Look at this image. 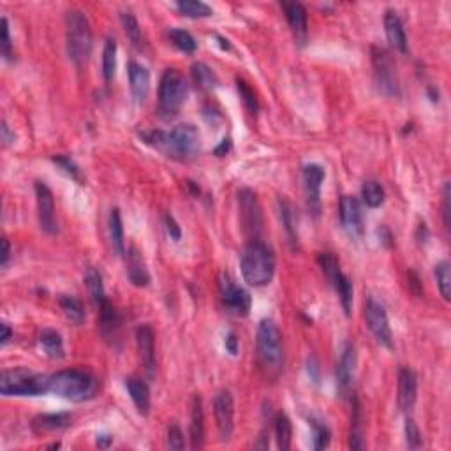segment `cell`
I'll list each match as a JSON object with an SVG mask.
<instances>
[{"mask_svg":"<svg viewBox=\"0 0 451 451\" xmlns=\"http://www.w3.org/2000/svg\"><path fill=\"white\" fill-rule=\"evenodd\" d=\"M141 138L159 152H163L166 157L176 159V161H189L196 157L201 147L200 130L192 124H180L167 132L166 130L143 132Z\"/></svg>","mask_w":451,"mask_h":451,"instance_id":"1","label":"cell"},{"mask_svg":"<svg viewBox=\"0 0 451 451\" xmlns=\"http://www.w3.org/2000/svg\"><path fill=\"white\" fill-rule=\"evenodd\" d=\"M240 268L244 281L252 288H263L275 275V254L261 240H251L242 252Z\"/></svg>","mask_w":451,"mask_h":451,"instance_id":"2","label":"cell"},{"mask_svg":"<svg viewBox=\"0 0 451 451\" xmlns=\"http://www.w3.org/2000/svg\"><path fill=\"white\" fill-rule=\"evenodd\" d=\"M48 386L53 395L71 402H85L94 399L99 390V381L86 370H60L48 378Z\"/></svg>","mask_w":451,"mask_h":451,"instance_id":"3","label":"cell"},{"mask_svg":"<svg viewBox=\"0 0 451 451\" xmlns=\"http://www.w3.org/2000/svg\"><path fill=\"white\" fill-rule=\"evenodd\" d=\"M257 360L263 369L264 375L275 379L281 375L284 369V342L282 334L275 321L263 319L257 326Z\"/></svg>","mask_w":451,"mask_h":451,"instance_id":"4","label":"cell"},{"mask_svg":"<svg viewBox=\"0 0 451 451\" xmlns=\"http://www.w3.org/2000/svg\"><path fill=\"white\" fill-rule=\"evenodd\" d=\"M65 43L67 55L76 67H85L92 53V27L83 11L71 9L65 14Z\"/></svg>","mask_w":451,"mask_h":451,"instance_id":"5","label":"cell"},{"mask_svg":"<svg viewBox=\"0 0 451 451\" xmlns=\"http://www.w3.org/2000/svg\"><path fill=\"white\" fill-rule=\"evenodd\" d=\"M49 391L48 378L27 369H5L0 375V393L4 397H37Z\"/></svg>","mask_w":451,"mask_h":451,"instance_id":"6","label":"cell"},{"mask_svg":"<svg viewBox=\"0 0 451 451\" xmlns=\"http://www.w3.org/2000/svg\"><path fill=\"white\" fill-rule=\"evenodd\" d=\"M187 94L189 86L182 73L176 69H166L159 83V111L166 118L175 117L187 101Z\"/></svg>","mask_w":451,"mask_h":451,"instance_id":"7","label":"cell"},{"mask_svg":"<svg viewBox=\"0 0 451 451\" xmlns=\"http://www.w3.org/2000/svg\"><path fill=\"white\" fill-rule=\"evenodd\" d=\"M372 65H374V78L379 92H382L388 97H397L400 94V83L397 65H395L390 51H386L384 48L372 49Z\"/></svg>","mask_w":451,"mask_h":451,"instance_id":"8","label":"cell"},{"mask_svg":"<svg viewBox=\"0 0 451 451\" xmlns=\"http://www.w3.org/2000/svg\"><path fill=\"white\" fill-rule=\"evenodd\" d=\"M238 207H240L242 229L251 240H259L263 231V210H261L257 194L251 189H242L238 192Z\"/></svg>","mask_w":451,"mask_h":451,"instance_id":"9","label":"cell"},{"mask_svg":"<svg viewBox=\"0 0 451 451\" xmlns=\"http://www.w3.org/2000/svg\"><path fill=\"white\" fill-rule=\"evenodd\" d=\"M365 321L372 332L375 340L384 347H393V334H391L390 319H388L384 305L379 303L375 298H367L365 301Z\"/></svg>","mask_w":451,"mask_h":451,"instance_id":"10","label":"cell"},{"mask_svg":"<svg viewBox=\"0 0 451 451\" xmlns=\"http://www.w3.org/2000/svg\"><path fill=\"white\" fill-rule=\"evenodd\" d=\"M219 291L220 300H222L224 307L228 309V312L238 317L247 316L248 310H251V294H248V291L240 288L229 275H222Z\"/></svg>","mask_w":451,"mask_h":451,"instance_id":"11","label":"cell"},{"mask_svg":"<svg viewBox=\"0 0 451 451\" xmlns=\"http://www.w3.org/2000/svg\"><path fill=\"white\" fill-rule=\"evenodd\" d=\"M213 416L220 439L229 441L235 430V400L229 390H220L213 399Z\"/></svg>","mask_w":451,"mask_h":451,"instance_id":"12","label":"cell"},{"mask_svg":"<svg viewBox=\"0 0 451 451\" xmlns=\"http://www.w3.org/2000/svg\"><path fill=\"white\" fill-rule=\"evenodd\" d=\"M36 200L37 213H39V224L41 229L48 235L57 233V216H55V198L49 187L43 182H36Z\"/></svg>","mask_w":451,"mask_h":451,"instance_id":"13","label":"cell"},{"mask_svg":"<svg viewBox=\"0 0 451 451\" xmlns=\"http://www.w3.org/2000/svg\"><path fill=\"white\" fill-rule=\"evenodd\" d=\"M340 220L344 229L351 238H360L363 235V211L360 201L354 196H342L340 198Z\"/></svg>","mask_w":451,"mask_h":451,"instance_id":"14","label":"cell"},{"mask_svg":"<svg viewBox=\"0 0 451 451\" xmlns=\"http://www.w3.org/2000/svg\"><path fill=\"white\" fill-rule=\"evenodd\" d=\"M356 347L353 344H347L344 347V353L340 356V362L337 365V388L342 397H347L353 390L354 375H356Z\"/></svg>","mask_w":451,"mask_h":451,"instance_id":"15","label":"cell"},{"mask_svg":"<svg viewBox=\"0 0 451 451\" xmlns=\"http://www.w3.org/2000/svg\"><path fill=\"white\" fill-rule=\"evenodd\" d=\"M136 344H138L139 358L147 370L148 378H155L157 362H155V335L150 325H141L136 328Z\"/></svg>","mask_w":451,"mask_h":451,"instance_id":"16","label":"cell"},{"mask_svg":"<svg viewBox=\"0 0 451 451\" xmlns=\"http://www.w3.org/2000/svg\"><path fill=\"white\" fill-rule=\"evenodd\" d=\"M325 170L319 164H307L303 167L305 192H307L310 211H314L316 216L321 210V185L325 182Z\"/></svg>","mask_w":451,"mask_h":451,"instance_id":"17","label":"cell"},{"mask_svg":"<svg viewBox=\"0 0 451 451\" xmlns=\"http://www.w3.org/2000/svg\"><path fill=\"white\" fill-rule=\"evenodd\" d=\"M416 399H418V378H416L415 370L402 367L399 370V397H397L400 410L406 415L410 413Z\"/></svg>","mask_w":451,"mask_h":451,"instance_id":"18","label":"cell"},{"mask_svg":"<svg viewBox=\"0 0 451 451\" xmlns=\"http://www.w3.org/2000/svg\"><path fill=\"white\" fill-rule=\"evenodd\" d=\"M127 277L136 288H147L150 284V272L141 251L136 245H130L127 251Z\"/></svg>","mask_w":451,"mask_h":451,"instance_id":"19","label":"cell"},{"mask_svg":"<svg viewBox=\"0 0 451 451\" xmlns=\"http://www.w3.org/2000/svg\"><path fill=\"white\" fill-rule=\"evenodd\" d=\"M129 83H130V92L136 102L143 104L147 101L148 92H150V73L147 67H143L141 64L130 62L129 64Z\"/></svg>","mask_w":451,"mask_h":451,"instance_id":"20","label":"cell"},{"mask_svg":"<svg viewBox=\"0 0 451 451\" xmlns=\"http://www.w3.org/2000/svg\"><path fill=\"white\" fill-rule=\"evenodd\" d=\"M281 8L297 41L303 43L307 39V11H305V8L300 2H282Z\"/></svg>","mask_w":451,"mask_h":451,"instance_id":"21","label":"cell"},{"mask_svg":"<svg viewBox=\"0 0 451 451\" xmlns=\"http://www.w3.org/2000/svg\"><path fill=\"white\" fill-rule=\"evenodd\" d=\"M384 32H386L388 43L391 48H395L400 53H407V36L404 30V23L399 18V14L391 9H388L384 14Z\"/></svg>","mask_w":451,"mask_h":451,"instance_id":"22","label":"cell"},{"mask_svg":"<svg viewBox=\"0 0 451 451\" xmlns=\"http://www.w3.org/2000/svg\"><path fill=\"white\" fill-rule=\"evenodd\" d=\"M205 446V413L200 395L192 397L191 406V448L201 450Z\"/></svg>","mask_w":451,"mask_h":451,"instance_id":"23","label":"cell"},{"mask_svg":"<svg viewBox=\"0 0 451 451\" xmlns=\"http://www.w3.org/2000/svg\"><path fill=\"white\" fill-rule=\"evenodd\" d=\"M126 388L130 395V400L135 402L136 409L141 416H148L150 413V390H148V384L143 379L139 378H127L126 379Z\"/></svg>","mask_w":451,"mask_h":451,"instance_id":"24","label":"cell"},{"mask_svg":"<svg viewBox=\"0 0 451 451\" xmlns=\"http://www.w3.org/2000/svg\"><path fill=\"white\" fill-rule=\"evenodd\" d=\"M99 314H101V321H99L101 325H99V328H101L102 337L106 340L113 342L118 337V329H120V323H122L120 321V314L110 303V300L102 301L99 305Z\"/></svg>","mask_w":451,"mask_h":451,"instance_id":"25","label":"cell"},{"mask_svg":"<svg viewBox=\"0 0 451 451\" xmlns=\"http://www.w3.org/2000/svg\"><path fill=\"white\" fill-rule=\"evenodd\" d=\"M73 421L69 413H58V415H41L32 421V428L36 432H55L67 428Z\"/></svg>","mask_w":451,"mask_h":451,"instance_id":"26","label":"cell"},{"mask_svg":"<svg viewBox=\"0 0 451 451\" xmlns=\"http://www.w3.org/2000/svg\"><path fill=\"white\" fill-rule=\"evenodd\" d=\"M108 229H110L111 245H113L115 252L118 256L126 254V240H124V222L120 210L118 208H111L110 217H108Z\"/></svg>","mask_w":451,"mask_h":451,"instance_id":"27","label":"cell"},{"mask_svg":"<svg viewBox=\"0 0 451 451\" xmlns=\"http://www.w3.org/2000/svg\"><path fill=\"white\" fill-rule=\"evenodd\" d=\"M58 303H60V309L62 312H64V316L67 317L71 323L82 325V323L85 321V305H83V301L80 300V298L73 297V294H62Z\"/></svg>","mask_w":451,"mask_h":451,"instance_id":"28","label":"cell"},{"mask_svg":"<svg viewBox=\"0 0 451 451\" xmlns=\"http://www.w3.org/2000/svg\"><path fill=\"white\" fill-rule=\"evenodd\" d=\"M279 211H281L282 226H284L289 242L293 245H298V226H297L298 220H297V211H294V207L289 203L286 198H282V200H279Z\"/></svg>","mask_w":451,"mask_h":451,"instance_id":"29","label":"cell"},{"mask_svg":"<svg viewBox=\"0 0 451 451\" xmlns=\"http://www.w3.org/2000/svg\"><path fill=\"white\" fill-rule=\"evenodd\" d=\"M39 344L45 349V353L53 360L64 358V340H62V335L55 329H43L39 334Z\"/></svg>","mask_w":451,"mask_h":451,"instance_id":"30","label":"cell"},{"mask_svg":"<svg viewBox=\"0 0 451 451\" xmlns=\"http://www.w3.org/2000/svg\"><path fill=\"white\" fill-rule=\"evenodd\" d=\"M191 73H192V80H194V83L200 86L201 90H211L219 85V78H217V74L213 73L211 67L203 64V62H196V64H192Z\"/></svg>","mask_w":451,"mask_h":451,"instance_id":"31","label":"cell"},{"mask_svg":"<svg viewBox=\"0 0 451 451\" xmlns=\"http://www.w3.org/2000/svg\"><path fill=\"white\" fill-rule=\"evenodd\" d=\"M349 446L353 450H363L365 441H363V413L362 406L354 399L353 404V418H351V439Z\"/></svg>","mask_w":451,"mask_h":451,"instance_id":"32","label":"cell"},{"mask_svg":"<svg viewBox=\"0 0 451 451\" xmlns=\"http://www.w3.org/2000/svg\"><path fill=\"white\" fill-rule=\"evenodd\" d=\"M120 21H122V27L126 30V36L129 37V41L136 46V48H143V32H141V25H139L138 18L135 16L132 11H122L120 12Z\"/></svg>","mask_w":451,"mask_h":451,"instance_id":"33","label":"cell"},{"mask_svg":"<svg viewBox=\"0 0 451 451\" xmlns=\"http://www.w3.org/2000/svg\"><path fill=\"white\" fill-rule=\"evenodd\" d=\"M117 73V41L108 37L102 49V76L106 82H111Z\"/></svg>","mask_w":451,"mask_h":451,"instance_id":"34","label":"cell"},{"mask_svg":"<svg viewBox=\"0 0 451 451\" xmlns=\"http://www.w3.org/2000/svg\"><path fill=\"white\" fill-rule=\"evenodd\" d=\"M275 439L279 450L288 451L291 448V439H293V425L291 419L286 415H277L275 416Z\"/></svg>","mask_w":451,"mask_h":451,"instance_id":"35","label":"cell"},{"mask_svg":"<svg viewBox=\"0 0 451 451\" xmlns=\"http://www.w3.org/2000/svg\"><path fill=\"white\" fill-rule=\"evenodd\" d=\"M85 286L86 289H89L90 297H92V300H94V303L101 305L102 301H106L108 298H106V291H104V284H102V277L101 273L97 272L95 268H86L85 272Z\"/></svg>","mask_w":451,"mask_h":451,"instance_id":"36","label":"cell"},{"mask_svg":"<svg viewBox=\"0 0 451 451\" xmlns=\"http://www.w3.org/2000/svg\"><path fill=\"white\" fill-rule=\"evenodd\" d=\"M176 9L187 18H207L213 14L210 5L201 0H180L176 2Z\"/></svg>","mask_w":451,"mask_h":451,"instance_id":"37","label":"cell"},{"mask_svg":"<svg viewBox=\"0 0 451 451\" xmlns=\"http://www.w3.org/2000/svg\"><path fill=\"white\" fill-rule=\"evenodd\" d=\"M362 198L367 207L379 208L384 203V189L375 180H367L362 185Z\"/></svg>","mask_w":451,"mask_h":451,"instance_id":"38","label":"cell"},{"mask_svg":"<svg viewBox=\"0 0 451 451\" xmlns=\"http://www.w3.org/2000/svg\"><path fill=\"white\" fill-rule=\"evenodd\" d=\"M334 288L335 291H337L338 298H340L344 312L349 316L351 309H353V282H351V279L346 273H340V277L334 282Z\"/></svg>","mask_w":451,"mask_h":451,"instance_id":"39","label":"cell"},{"mask_svg":"<svg viewBox=\"0 0 451 451\" xmlns=\"http://www.w3.org/2000/svg\"><path fill=\"white\" fill-rule=\"evenodd\" d=\"M435 281L439 286V291L443 294V298L446 301H450L451 298V273H450V263L448 261H441V263L435 264L434 270Z\"/></svg>","mask_w":451,"mask_h":451,"instance_id":"40","label":"cell"},{"mask_svg":"<svg viewBox=\"0 0 451 451\" xmlns=\"http://www.w3.org/2000/svg\"><path fill=\"white\" fill-rule=\"evenodd\" d=\"M170 39L171 43L183 53H194L196 48H198V43H196L194 37L183 29H171Z\"/></svg>","mask_w":451,"mask_h":451,"instance_id":"41","label":"cell"},{"mask_svg":"<svg viewBox=\"0 0 451 451\" xmlns=\"http://www.w3.org/2000/svg\"><path fill=\"white\" fill-rule=\"evenodd\" d=\"M317 261H319V266L323 268V273L326 275V279H328V281L332 282V286H334V282L337 281L342 273L337 257H335L334 254H329V252H321L319 257H317Z\"/></svg>","mask_w":451,"mask_h":451,"instance_id":"42","label":"cell"},{"mask_svg":"<svg viewBox=\"0 0 451 451\" xmlns=\"http://www.w3.org/2000/svg\"><path fill=\"white\" fill-rule=\"evenodd\" d=\"M310 427H312V448L314 450H326L332 441V434H329L328 427L323 425L321 421L310 419Z\"/></svg>","mask_w":451,"mask_h":451,"instance_id":"43","label":"cell"},{"mask_svg":"<svg viewBox=\"0 0 451 451\" xmlns=\"http://www.w3.org/2000/svg\"><path fill=\"white\" fill-rule=\"evenodd\" d=\"M404 430H406L407 448H409V450H419V448L423 446V435H421V432H419V428H418V425H416L415 419L407 418Z\"/></svg>","mask_w":451,"mask_h":451,"instance_id":"44","label":"cell"},{"mask_svg":"<svg viewBox=\"0 0 451 451\" xmlns=\"http://www.w3.org/2000/svg\"><path fill=\"white\" fill-rule=\"evenodd\" d=\"M236 85H238V92H240L242 99H244V104L247 106L252 113H256L257 108H259V104H257V99H256V94H254V90L248 86V83H245L244 80H240V78L236 80Z\"/></svg>","mask_w":451,"mask_h":451,"instance_id":"45","label":"cell"},{"mask_svg":"<svg viewBox=\"0 0 451 451\" xmlns=\"http://www.w3.org/2000/svg\"><path fill=\"white\" fill-rule=\"evenodd\" d=\"M167 446H170V450H175V451H180L185 448L183 432L180 430V427L176 423H173V425L167 428Z\"/></svg>","mask_w":451,"mask_h":451,"instance_id":"46","label":"cell"},{"mask_svg":"<svg viewBox=\"0 0 451 451\" xmlns=\"http://www.w3.org/2000/svg\"><path fill=\"white\" fill-rule=\"evenodd\" d=\"M53 163L58 164L62 167L64 173L71 176L74 180H80V167L74 164V161L71 157H65V155H57V157H53Z\"/></svg>","mask_w":451,"mask_h":451,"instance_id":"47","label":"cell"},{"mask_svg":"<svg viewBox=\"0 0 451 451\" xmlns=\"http://www.w3.org/2000/svg\"><path fill=\"white\" fill-rule=\"evenodd\" d=\"M2 57L5 60L12 57V43H11V32H9V21L8 18L2 16Z\"/></svg>","mask_w":451,"mask_h":451,"instance_id":"48","label":"cell"},{"mask_svg":"<svg viewBox=\"0 0 451 451\" xmlns=\"http://www.w3.org/2000/svg\"><path fill=\"white\" fill-rule=\"evenodd\" d=\"M164 226H166L167 235H170L173 240L178 242L180 238H182V229H180L178 222H176L175 217L171 216L170 211H166V213H164Z\"/></svg>","mask_w":451,"mask_h":451,"instance_id":"49","label":"cell"},{"mask_svg":"<svg viewBox=\"0 0 451 451\" xmlns=\"http://www.w3.org/2000/svg\"><path fill=\"white\" fill-rule=\"evenodd\" d=\"M450 183H446L444 185V191H443V219H444V226H446V229H450Z\"/></svg>","mask_w":451,"mask_h":451,"instance_id":"50","label":"cell"},{"mask_svg":"<svg viewBox=\"0 0 451 451\" xmlns=\"http://www.w3.org/2000/svg\"><path fill=\"white\" fill-rule=\"evenodd\" d=\"M224 346H226V349H228L229 354H233V356H236L238 354V337H236L235 334H228V337H226V340H224Z\"/></svg>","mask_w":451,"mask_h":451,"instance_id":"51","label":"cell"},{"mask_svg":"<svg viewBox=\"0 0 451 451\" xmlns=\"http://www.w3.org/2000/svg\"><path fill=\"white\" fill-rule=\"evenodd\" d=\"M9 257H11V244L8 238H2V268L8 266Z\"/></svg>","mask_w":451,"mask_h":451,"instance_id":"52","label":"cell"},{"mask_svg":"<svg viewBox=\"0 0 451 451\" xmlns=\"http://www.w3.org/2000/svg\"><path fill=\"white\" fill-rule=\"evenodd\" d=\"M11 337H12L11 326H9L8 323H2V337H0V344H2V346H5V344L11 340Z\"/></svg>","mask_w":451,"mask_h":451,"instance_id":"53","label":"cell"},{"mask_svg":"<svg viewBox=\"0 0 451 451\" xmlns=\"http://www.w3.org/2000/svg\"><path fill=\"white\" fill-rule=\"evenodd\" d=\"M2 141H4L5 145L14 141V132H11V129H9V126L5 122H2Z\"/></svg>","mask_w":451,"mask_h":451,"instance_id":"54","label":"cell"},{"mask_svg":"<svg viewBox=\"0 0 451 451\" xmlns=\"http://www.w3.org/2000/svg\"><path fill=\"white\" fill-rule=\"evenodd\" d=\"M111 441H113V437H110V435H101L97 439V444L101 448H108L111 444Z\"/></svg>","mask_w":451,"mask_h":451,"instance_id":"55","label":"cell"}]
</instances>
